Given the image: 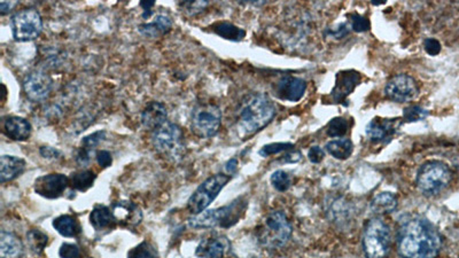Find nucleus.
<instances>
[{
  "label": "nucleus",
  "mask_w": 459,
  "mask_h": 258,
  "mask_svg": "<svg viewBox=\"0 0 459 258\" xmlns=\"http://www.w3.org/2000/svg\"><path fill=\"white\" fill-rule=\"evenodd\" d=\"M396 241L402 258H437L442 247V236L437 227L420 215L400 219Z\"/></svg>",
  "instance_id": "nucleus-1"
},
{
  "label": "nucleus",
  "mask_w": 459,
  "mask_h": 258,
  "mask_svg": "<svg viewBox=\"0 0 459 258\" xmlns=\"http://www.w3.org/2000/svg\"><path fill=\"white\" fill-rule=\"evenodd\" d=\"M277 108L265 93H251L242 99L237 111L235 127L242 139L251 137L270 124Z\"/></svg>",
  "instance_id": "nucleus-2"
},
{
  "label": "nucleus",
  "mask_w": 459,
  "mask_h": 258,
  "mask_svg": "<svg viewBox=\"0 0 459 258\" xmlns=\"http://www.w3.org/2000/svg\"><path fill=\"white\" fill-rule=\"evenodd\" d=\"M248 203L244 196L233 200L226 206L216 208V209L205 210L199 215L193 216L189 219V226L191 229H214L221 227L228 229L235 225L244 216L247 209Z\"/></svg>",
  "instance_id": "nucleus-3"
},
{
  "label": "nucleus",
  "mask_w": 459,
  "mask_h": 258,
  "mask_svg": "<svg viewBox=\"0 0 459 258\" xmlns=\"http://www.w3.org/2000/svg\"><path fill=\"white\" fill-rule=\"evenodd\" d=\"M391 229L380 217L370 219L361 236V247L366 258H387L391 252Z\"/></svg>",
  "instance_id": "nucleus-4"
},
{
  "label": "nucleus",
  "mask_w": 459,
  "mask_h": 258,
  "mask_svg": "<svg viewBox=\"0 0 459 258\" xmlns=\"http://www.w3.org/2000/svg\"><path fill=\"white\" fill-rule=\"evenodd\" d=\"M451 171L441 161H428L418 169L416 185L425 195H437L449 186Z\"/></svg>",
  "instance_id": "nucleus-5"
},
{
  "label": "nucleus",
  "mask_w": 459,
  "mask_h": 258,
  "mask_svg": "<svg viewBox=\"0 0 459 258\" xmlns=\"http://www.w3.org/2000/svg\"><path fill=\"white\" fill-rule=\"evenodd\" d=\"M293 229L283 211H272L264 219L258 239L265 248H283L292 238Z\"/></svg>",
  "instance_id": "nucleus-6"
},
{
  "label": "nucleus",
  "mask_w": 459,
  "mask_h": 258,
  "mask_svg": "<svg viewBox=\"0 0 459 258\" xmlns=\"http://www.w3.org/2000/svg\"><path fill=\"white\" fill-rule=\"evenodd\" d=\"M152 143L155 151L173 161L180 160L185 152L184 134L180 125L173 122H166L160 128L154 130Z\"/></svg>",
  "instance_id": "nucleus-7"
},
{
  "label": "nucleus",
  "mask_w": 459,
  "mask_h": 258,
  "mask_svg": "<svg viewBox=\"0 0 459 258\" xmlns=\"http://www.w3.org/2000/svg\"><path fill=\"white\" fill-rule=\"evenodd\" d=\"M232 177L224 173H217L209 177L200 185L187 201V210L193 216L199 215L207 210L215 201L221 191L226 186Z\"/></svg>",
  "instance_id": "nucleus-8"
},
{
  "label": "nucleus",
  "mask_w": 459,
  "mask_h": 258,
  "mask_svg": "<svg viewBox=\"0 0 459 258\" xmlns=\"http://www.w3.org/2000/svg\"><path fill=\"white\" fill-rule=\"evenodd\" d=\"M10 28L15 42H31L40 36L42 19L36 8L29 7L15 12L10 17Z\"/></svg>",
  "instance_id": "nucleus-9"
},
{
  "label": "nucleus",
  "mask_w": 459,
  "mask_h": 258,
  "mask_svg": "<svg viewBox=\"0 0 459 258\" xmlns=\"http://www.w3.org/2000/svg\"><path fill=\"white\" fill-rule=\"evenodd\" d=\"M221 124V111L219 106L201 104L191 114V128L201 138H212L219 134Z\"/></svg>",
  "instance_id": "nucleus-10"
},
{
  "label": "nucleus",
  "mask_w": 459,
  "mask_h": 258,
  "mask_svg": "<svg viewBox=\"0 0 459 258\" xmlns=\"http://www.w3.org/2000/svg\"><path fill=\"white\" fill-rule=\"evenodd\" d=\"M384 92V95L391 102L404 104L417 98L419 95V86L414 77L400 74L388 81Z\"/></svg>",
  "instance_id": "nucleus-11"
},
{
  "label": "nucleus",
  "mask_w": 459,
  "mask_h": 258,
  "mask_svg": "<svg viewBox=\"0 0 459 258\" xmlns=\"http://www.w3.org/2000/svg\"><path fill=\"white\" fill-rule=\"evenodd\" d=\"M23 90L26 98L33 102H42L52 93L53 79L42 70H35L23 79Z\"/></svg>",
  "instance_id": "nucleus-12"
},
{
  "label": "nucleus",
  "mask_w": 459,
  "mask_h": 258,
  "mask_svg": "<svg viewBox=\"0 0 459 258\" xmlns=\"http://www.w3.org/2000/svg\"><path fill=\"white\" fill-rule=\"evenodd\" d=\"M69 177L62 173H49L44 175L35 180L33 191L35 193L45 199H59L68 188Z\"/></svg>",
  "instance_id": "nucleus-13"
},
{
  "label": "nucleus",
  "mask_w": 459,
  "mask_h": 258,
  "mask_svg": "<svg viewBox=\"0 0 459 258\" xmlns=\"http://www.w3.org/2000/svg\"><path fill=\"white\" fill-rule=\"evenodd\" d=\"M400 124V118H375L366 125L365 134L368 140L382 143L389 140L398 132Z\"/></svg>",
  "instance_id": "nucleus-14"
},
{
  "label": "nucleus",
  "mask_w": 459,
  "mask_h": 258,
  "mask_svg": "<svg viewBox=\"0 0 459 258\" xmlns=\"http://www.w3.org/2000/svg\"><path fill=\"white\" fill-rule=\"evenodd\" d=\"M361 76L356 70H342L338 72L336 76V83L333 86L331 97H332L334 104H343L355 91L359 83H361Z\"/></svg>",
  "instance_id": "nucleus-15"
},
{
  "label": "nucleus",
  "mask_w": 459,
  "mask_h": 258,
  "mask_svg": "<svg viewBox=\"0 0 459 258\" xmlns=\"http://www.w3.org/2000/svg\"><path fill=\"white\" fill-rule=\"evenodd\" d=\"M306 82L304 79L295 76H283L278 81L274 88V93L278 98L285 102H297L306 93Z\"/></svg>",
  "instance_id": "nucleus-16"
},
{
  "label": "nucleus",
  "mask_w": 459,
  "mask_h": 258,
  "mask_svg": "<svg viewBox=\"0 0 459 258\" xmlns=\"http://www.w3.org/2000/svg\"><path fill=\"white\" fill-rule=\"evenodd\" d=\"M230 249L226 236H216L203 239L196 247V255L199 258H224Z\"/></svg>",
  "instance_id": "nucleus-17"
},
{
  "label": "nucleus",
  "mask_w": 459,
  "mask_h": 258,
  "mask_svg": "<svg viewBox=\"0 0 459 258\" xmlns=\"http://www.w3.org/2000/svg\"><path fill=\"white\" fill-rule=\"evenodd\" d=\"M111 211H113L116 223L122 226L134 227V226L139 225L141 218H143L141 210L134 203L129 202V201L114 203L111 206Z\"/></svg>",
  "instance_id": "nucleus-18"
},
{
  "label": "nucleus",
  "mask_w": 459,
  "mask_h": 258,
  "mask_svg": "<svg viewBox=\"0 0 459 258\" xmlns=\"http://www.w3.org/2000/svg\"><path fill=\"white\" fill-rule=\"evenodd\" d=\"M31 124L26 118L20 116H8L3 120V132L7 138L14 141H26L31 136Z\"/></svg>",
  "instance_id": "nucleus-19"
},
{
  "label": "nucleus",
  "mask_w": 459,
  "mask_h": 258,
  "mask_svg": "<svg viewBox=\"0 0 459 258\" xmlns=\"http://www.w3.org/2000/svg\"><path fill=\"white\" fill-rule=\"evenodd\" d=\"M168 118V111L162 102H152L147 104L141 111V123L148 130H157L164 124Z\"/></svg>",
  "instance_id": "nucleus-20"
},
{
  "label": "nucleus",
  "mask_w": 459,
  "mask_h": 258,
  "mask_svg": "<svg viewBox=\"0 0 459 258\" xmlns=\"http://www.w3.org/2000/svg\"><path fill=\"white\" fill-rule=\"evenodd\" d=\"M104 138H106V131L100 130L95 131L81 139V147L76 155V161L79 166L85 167L91 162V156L95 153V148L104 140Z\"/></svg>",
  "instance_id": "nucleus-21"
},
{
  "label": "nucleus",
  "mask_w": 459,
  "mask_h": 258,
  "mask_svg": "<svg viewBox=\"0 0 459 258\" xmlns=\"http://www.w3.org/2000/svg\"><path fill=\"white\" fill-rule=\"evenodd\" d=\"M26 161L22 157L3 155L0 157V183L17 179L26 170Z\"/></svg>",
  "instance_id": "nucleus-22"
},
{
  "label": "nucleus",
  "mask_w": 459,
  "mask_h": 258,
  "mask_svg": "<svg viewBox=\"0 0 459 258\" xmlns=\"http://www.w3.org/2000/svg\"><path fill=\"white\" fill-rule=\"evenodd\" d=\"M171 28H173V22L170 20V17L163 15V14H159V15L154 17L152 22L140 24L138 26V31L143 37L154 40V38H159V37L169 33Z\"/></svg>",
  "instance_id": "nucleus-23"
},
{
  "label": "nucleus",
  "mask_w": 459,
  "mask_h": 258,
  "mask_svg": "<svg viewBox=\"0 0 459 258\" xmlns=\"http://www.w3.org/2000/svg\"><path fill=\"white\" fill-rule=\"evenodd\" d=\"M90 223L97 232L113 229L118 224L115 220L111 208L104 206V204H97L92 209L91 213H90Z\"/></svg>",
  "instance_id": "nucleus-24"
},
{
  "label": "nucleus",
  "mask_w": 459,
  "mask_h": 258,
  "mask_svg": "<svg viewBox=\"0 0 459 258\" xmlns=\"http://www.w3.org/2000/svg\"><path fill=\"white\" fill-rule=\"evenodd\" d=\"M22 255L23 245L20 238L7 231L0 233V258H21Z\"/></svg>",
  "instance_id": "nucleus-25"
},
{
  "label": "nucleus",
  "mask_w": 459,
  "mask_h": 258,
  "mask_svg": "<svg viewBox=\"0 0 459 258\" xmlns=\"http://www.w3.org/2000/svg\"><path fill=\"white\" fill-rule=\"evenodd\" d=\"M398 197L391 192H381L372 199L370 209L375 215H388L398 208Z\"/></svg>",
  "instance_id": "nucleus-26"
},
{
  "label": "nucleus",
  "mask_w": 459,
  "mask_h": 258,
  "mask_svg": "<svg viewBox=\"0 0 459 258\" xmlns=\"http://www.w3.org/2000/svg\"><path fill=\"white\" fill-rule=\"evenodd\" d=\"M53 227L60 236L65 238H77L81 234V227L79 220L72 215H61L52 223Z\"/></svg>",
  "instance_id": "nucleus-27"
},
{
  "label": "nucleus",
  "mask_w": 459,
  "mask_h": 258,
  "mask_svg": "<svg viewBox=\"0 0 459 258\" xmlns=\"http://www.w3.org/2000/svg\"><path fill=\"white\" fill-rule=\"evenodd\" d=\"M325 150L336 160H348L354 152V144L348 138H339L326 144Z\"/></svg>",
  "instance_id": "nucleus-28"
},
{
  "label": "nucleus",
  "mask_w": 459,
  "mask_h": 258,
  "mask_svg": "<svg viewBox=\"0 0 459 258\" xmlns=\"http://www.w3.org/2000/svg\"><path fill=\"white\" fill-rule=\"evenodd\" d=\"M97 179L95 171L83 169V170L75 171L69 176V184L74 190L79 192H86L90 190Z\"/></svg>",
  "instance_id": "nucleus-29"
},
{
  "label": "nucleus",
  "mask_w": 459,
  "mask_h": 258,
  "mask_svg": "<svg viewBox=\"0 0 459 258\" xmlns=\"http://www.w3.org/2000/svg\"><path fill=\"white\" fill-rule=\"evenodd\" d=\"M212 31L221 38L231 42H241L246 36V31L244 29L228 21L216 23L215 26H212Z\"/></svg>",
  "instance_id": "nucleus-30"
},
{
  "label": "nucleus",
  "mask_w": 459,
  "mask_h": 258,
  "mask_svg": "<svg viewBox=\"0 0 459 258\" xmlns=\"http://www.w3.org/2000/svg\"><path fill=\"white\" fill-rule=\"evenodd\" d=\"M26 241L29 243L30 248L33 252L40 254L45 249L49 242V236L42 233L40 229H31L26 234Z\"/></svg>",
  "instance_id": "nucleus-31"
},
{
  "label": "nucleus",
  "mask_w": 459,
  "mask_h": 258,
  "mask_svg": "<svg viewBox=\"0 0 459 258\" xmlns=\"http://www.w3.org/2000/svg\"><path fill=\"white\" fill-rule=\"evenodd\" d=\"M349 129V123L345 118H334L329 122L326 132L329 137L342 138L347 134Z\"/></svg>",
  "instance_id": "nucleus-32"
},
{
  "label": "nucleus",
  "mask_w": 459,
  "mask_h": 258,
  "mask_svg": "<svg viewBox=\"0 0 459 258\" xmlns=\"http://www.w3.org/2000/svg\"><path fill=\"white\" fill-rule=\"evenodd\" d=\"M271 185L278 192H286L292 185V177L286 171H274L270 177Z\"/></svg>",
  "instance_id": "nucleus-33"
},
{
  "label": "nucleus",
  "mask_w": 459,
  "mask_h": 258,
  "mask_svg": "<svg viewBox=\"0 0 459 258\" xmlns=\"http://www.w3.org/2000/svg\"><path fill=\"white\" fill-rule=\"evenodd\" d=\"M127 258H157V249L150 242L143 241L127 252Z\"/></svg>",
  "instance_id": "nucleus-34"
},
{
  "label": "nucleus",
  "mask_w": 459,
  "mask_h": 258,
  "mask_svg": "<svg viewBox=\"0 0 459 258\" xmlns=\"http://www.w3.org/2000/svg\"><path fill=\"white\" fill-rule=\"evenodd\" d=\"M428 115L430 113L425 108L412 105L404 108L403 120L407 123H414V122L423 121L425 118H428Z\"/></svg>",
  "instance_id": "nucleus-35"
},
{
  "label": "nucleus",
  "mask_w": 459,
  "mask_h": 258,
  "mask_svg": "<svg viewBox=\"0 0 459 258\" xmlns=\"http://www.w3.org/2000/svg\"><path fill=\"white\" fill-rule=\"evenodd\" d=\"M294 148V145L290 143H274V144L265 145L263 147L260 148V156L267 157L271 155H276V154L281 153V152L290 151Z\"/></svg>",
  "instance_id": "nucleus-36"
},
{
  "label": "nucleus",
  "mask_w": 459,
  "mask_h": 258,
  "mask_svg": "<svg viewBox=\"0 0 459 258\" xmlns=\"http://www.w3.org/2000/svg\"><path fill=\"white\" fill-rule=\"evenodd\" d=\"M208 5L209 1H191V0L180 3L182 12L185 10V13L189 14V15H196V14L201 13Z\"/></svg>",
  "instance_id": "nucleus-37"
},
{
  "label": "nucleus",
  "mask_w": 459,
  "mask_h": 258,
  "mask_svg": "<svg viewBox=\"0 0 459 258\" xmlns=\"http://www.w3.org/2000/svg\"><path fill=\"white\" fill-rule=\"evenodd\" d=\"M370 26H371V24H370V21L366 17L357 13L352 14V28L354 31H356V33H365V31L370 29Z\"/></svg>",
  "instance_id": "nucleus-38"
},
{
  "label": "nucleus",
  "mask_w": 459,
  "mask_h": 258,
  "mask_svg": "<svg viewBox=\"0 0 459 258\" xmlns=\"http://www.w3.org/2000/svg\"><path fill=\"white\" fill-rule=\"evenodd\" d=\"M59 255L61 258H81V249L75 243H63L60 247Z\"/></svg>",
  "instance_id": "nucleus-39"
},
{
  "label": "nucleus",
  "mask_w": 459,
  "mask_h": 258,
  "mask_svg": "<svg viewBox=\"0 0 459 258\" xmlns=\"http://www.w3.org/2000/svg\"><path fill=\"white\" fill-rule=\"evenodd\" d=\"M423 49L430 56H437L441 52V44L435 38H427L423 42Z\"/></svg>",
  "instance_id": "nucleus-40"
},
{
  "label": "nucleus",
  "mask_w": 459,
  "mask_h": 258,
  "mask_svg": "<svg viewBox=\"0 0 459 258\" xmlns=\"http://www.w3.org/2000/svg\"><path fill=\"white\" fill-rule=\"evenodd\" d=\"M325 157V151L320 146H313L308 152V159L313 164H318L324 160Z\"/></svg>",
  "instance_id": "nucleus-41"
},
{
  "label": "nucleus",
  "mask_w": 459,
  "mask_h": 258,
  "mask_svg": "<svg viewBox=\"0 0 459 258\" xmlns=\"http://www.w3.org/2000/svg\"><path fill=\"white\" fill-rule=\"evenodd\" d=\"M95 160L98 162L99 166L101 168H104V169L111 167V164H113V156H111V154L108 151L97 152L95 153Z\"/></svg>",
  "instance_id": "nucleus-42"
},
{
  "label": "nucleus",
  "mask_w": 459,
  "mask_h": 258,
  "mask_svg": "<svg viewBox=\"0 0 459 258\" xmlns=\"http://www.w3.org/2000/svg\"><path fill=\"white\" fill-rule=\"evenodd\" d=\"M40 155L47 160H58L61 157L62 153L59 150L49 146H42L40 150Z\"/></svg>",
  "instance_id": "nucleus-43"
},
{
  "label": "nucleus",
  "mask_w": 459,
  "mask_h": 258,
  "mask_svg": "<svg viewBox=\"0 0 459 258\" xmlns=\"http://www.w3.org/2000/svg\"><path fill=\"white\" fill-rule=\"evenodd\" d=\"M327 33H329V36L340 40V38L345 37V35L348 33V29H347V26H345V24H340L339 29L329 30Z\"/></svg>",
  "instance_id": "nucleus-44"
},
{
  "label": "nucleus",
  "mask_w": 459,
  "mask_h": 258,
  "mask_svg": "<svg viewBox=\"0 0 459 258\" xmlns=\"http://www.w3.org/2000/svg\"><path fill=\"white\" fill-rule=\"evenodd\" d=\"M224 169L228 176L232 177V175H235V173L237 172V170H238V160H237V159H231V160H228V162L225 163Z\"/></svg>",
  "instance_id": "nucleus-45"
},
{
  "label": "nucleus",
  "mask_w": 459,
  "mask_h": 258,
  "mask_svg": "<svg viewBox=\"0 0 459 258\" xmlns=\"http://www.w3.org/2000/svg\"><path fill=\"white\" fill-rule=\"evenodd\" d=\"M15 1H1L0 3V14L5 15V14L10 13V10H13L14 7L17 6Z\"/></svg>",
  "instance_id": "nucleus-46"
},
{
  "label": "nucleus",
  "mask_w": 459,
  "mask_h": 258,
  "mask_svg": "<svg viewBox=\"0 0 459 258\" xmlns=\"http://www.w3.org/2000/svg\"><path fill=\"white\" fill-rule=\"evenodd\" d=\"M154 5H155L154 1H141V3H140V6L143 8V19H148V17H150V14H152L150 10H152V7H154Z\"/></svg>",
  "instance_id": "nucleus-47"
},
{
  "label": "nucleus",
  "mask_w": 459,
  "mask_h": 258,
  "mask_svg": "<svg viewBox=\"0 0 459 258\" xmlns=\"http://www.w3.org/2000/svg\"><path fill=\"white\" fill-rule=\"evenodd\" d=\"M302 159V155L299 152H293V153L287 154L285 156V162L287 163H297Z\"/></svg>",
  "instance_id": "nucleus-48"
},
{
  "label": "nucleus",
  "mask_w": 459,
  "mask_h": 258,
  "mask_svg": "<svg viewBox=\"0 0 459 258\" xmlns=\"http://www.w3.org/2000/svg\"><path fill=\"white\" fill-rule=\"evenodd\" d=\"M372 3H373V5H384V3H386V0H381V1H377V0H373V1H372Z\"/></svg>",
  "instance_id": "nucleus-49"
},
{
  "label": "nucleus",
  "mask_w": 459,
  "mask_h": 258,
  "mask_svg": "<svg viewBox=\"0 0 459 258\" xmlns=\"http://www.w3.org/2000/svg\"><path fill=\"white\" fill-rule=\"evenodd\" d=\"M458 168H459V163H458Z\"/></svg>",
  "instance_id": "nucleus-50"
}]
</instances>
